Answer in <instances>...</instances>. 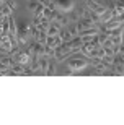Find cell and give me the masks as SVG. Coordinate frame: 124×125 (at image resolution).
<instances>
[{"label": "cell", "instance_id": "cell-1", "mask_svg": "<svg viewBox=\"0 0 124 125\" xmlns=\"http://www.w3.org/2000/svg\"><path fill=\"white\" fill-rule=\"evenodd\" d=\"M67 67H69L72 72H80V70H83V68H87V67H88V59L85 55L67 59Z\"/></svg>", "mask_w": 124, "mask_h": 125}, {"label": "cell", "instance_id": "cell-2", "mask_svg": "<svg viewBox=\"0 0 124 125\" xmlns=\"http://www.w3.org/2000/svg\"><path fill=\"white\" fill-rule=\"evenodd\" d=\"M12 57H13L15 62H18V63H21V65H28L29 60H31V54L28 51V46L26 47H18V51L15 52Z\"/></svg>", "mask_w": 124, "mask_h": 125}, {"label": "cell", "instance_id": "cell-3", "mask_svg": "<svg viewBox=\"0 0 124 125\" xmlns=\"http://www.w3.org/2000/svg\"><path fill=\"white\" fill-rule=\"evenodd\" d=\"M28 51L31 54V57H42L44 55V44H41L39 41H31L28 44Z\"/></svg>", "mask_w": 124, "mask_h": 125}, {"label": "cell", "instance_id": "cell-4", "mask_svg": "<svg viewBox=\"0 0 124 125\" xmlns=\"http://www.w3.org/2000/svg\"><path fill=\"white\" fill-rule=\"evenodd\" d=\"M54 7L60 13H69L74 10V2L72 0H54Z\"/></svg>", "mask_w": 124, "mask_h": 125}, {"label": "cell", "instance_id": "cell-5", "mask_svg": "<svg viewBox=\"0 0 124 125\" xmlns=\"http://www.w3.org/2000/svg\"><path fill=\"white\" fill-rule=\"evenodd\" d=\"M123 26V24H121ZM110 37H111V41L114 42V44H123V32H121V28H116V29H113V31L110 32Z\"/></svg>", "mask_w": 124, "mask_h": 125}, {"label": "cell", "instance_id": "cell-6", "mask_svg": "<svg viewBox=\"0 0 124 125\" xmlns=\"http://www.w3.org/2000/svg\"><path fill=\"white\" fill-rule=\"evenodd\" d=\"M55 73H57V60H55L54 57H51L49 63H47L46 75H47V76H52V75H55Z\"/></svg>", "mask_w": 124, "mask_h": 125}, {"label": "cell", "instance_id": "cell-7", "mask_svg": "<svg viewBox=\"0 0 124 125\" xmlns=\"http://www.w3.org/2000/svg\"><path fill=\"white\" fill-rule=\"evenodd\" d=\"M60 42H62V39L59 37V34H57V36H49V34H47L46 46H49V47H52V49H55L57 46H60Z\"/></svg>", "mask_w": 124, "mask_h": 125}, {"label": "cell", "instance_id": "cell-8", "mask_svg": "<svg viewBox=\"0 0 124 125\" xmlns=\"http://www.w3.org/2000/svg\"><path fill=\"white\" fill-rule=\"evenodd\" d=\"M93 49H95V44H93V42H83L82 47H80V52H82V55H85L88 59Z\"/></svg>", "mask_w": 124, "mask_h": 125}, {"label": "cell", "instance_id": "cell-9", "mask_svg": "<svg viewBox=\"0 0 124 125\" xmlns=\"http://www.w3.org/2000/svg\"><path fill=\"white\" fill-rule=\"evenodd\" d=\"M60 28H62V26H60L57 21H51L49 28H47V34H49V36H57L59 31H60Z\"/></svg>", "mask_w": 124, "mask_h": 125}, {"label": "cell", "instance_id": "cell-10", "mask_svg": "<svg viewBox=\"0 0 124 125\" xmlns=\"http://www.w3.org/2000/svg\"><path fill=\"white\" fill-rule=\"evenodd\" d=\"M54 21H57L60 26H67V24L70 23V20H69V16H67V13H60V11H57Z\"/></svg>", "mask_w": 124, "mask_h": 125}, {"label": "cell", "instance_id": "cell-11", "mask_svg": "<svg viewBox=\"0 0 124 125\" xmlns=\"http://www.w3.org/2000/svg\"><path fill=\"white\" fill-rule=\"evenodd\" d=\"M59 37L62 39V42H67V41H70L74 36L70 34V31L65 28V26H62V28H60V31H59Z\"/></svg>", "mask_w": 124, "mask_h": 125}, {"label": "cell", "instance_id": "cell-12", "mask_svg": "<svg viewBox=\"0 0 124 125\" xmlns=\"http://www.w3.org/2000/svg\"><path fill=\"white\" fill-rule=\"evenodd\" d=\"M39 28L34 26V24H29V37H31V41H38L39 39Z\"/></svg>", "mask_w": 124, "mask_h": 125}, {"label": "cell", "instance_id": "cell-13", "mask_svg": "<svg viewBox=\"0 0 124 125\" xmlns=\"http://www.w3.org/2000/svg\"><path fill=\"white\" fill-rule=\"evenodd\" d=\"M8 24H10V32H8V34L16 36V28H18V24H16V21H15L13 15H10V16H8Z\"/></svg>", "mask_w": 124, "mask_h": 125}, {"label": "cell", "instance_id": "cell-14", "mask_svg": "<svg viewBox=\"0 0 124 125\" xmlns=\"http://www.w3.org/2000/svg\"><path fill=\"white\" fill-rule=\"evenodd\" d=\"M114 18V15H113V10H106L105 13L101 15V24H105V23H108V21H111V20Z\"/></svg>", "mask_w": 124, "mask_h": 125}, {"label": "cell", "instance_id": "cell-15", "mask_svg": "<svg viewBox=\"0 0 124 125\" xmlns=\"http://www.w3.org/2000/svg\"><path fill=\"white\" fill-rule=\"evenodd\" d=\"M0 13L3 15V16H10V15H13V10L3 2V3H0Z\"/></svg>", "mask_w": 124, "mask_h": 125}, {"label": "cell", "instance_id": "cell-16", "mask_svg": "<svg viewBox=\"0 0 124 125\" xmlns=\"http://www.w3.org/2000/svg\"><path fill=\"white\" fill-rule=\"evenodd\" d=\"M67 16H69V20H70V23H77L78 20H80V13H77V11H69L67 13Z\"/></svg>", "mask_w": 124, "mask_h": 125}, {"label": "cell", "instance_id": "cell-17", "mask_svg": "<svg viewBox=\"0 0 124 125\" xmlns=\"http://www.w3.org/2000/svg\"><path fill=\"white\" fill-rule=\"evenodd\" d=\"M65 28L69 29L70 31V34H72V36H77L78 34V28H77V23H69L67 24V26H65Z\"/></svg>", "mask_w": 124, "mask_h": 125}, {"label": "cell", "instance_id": "cell-18", "mask_svg": "<svg viewBox=\"0 0 124 125\" xmlns=\"http://www.w3.org/2000/svg\"><path fill=\"white\" fill-rule=\"evenodd\" d=\"M54 54H55V49H52V47L44 44V55H46L47 59H51V57H54Z\"/></svg>", "mask_w": 124, "mask_h": 125}, {"label": "cell", "instance_id": "cell-19", "mask_svg": "<svg viewBox=\"0 0 124 125\" xmlns=\"http://www.w3.org/2000/svg\"><path fill=\"white\" fill-rule=\"evenodd\" d=\"M42 11H44V5L39 2V5L36 7V10L33 11V16H42Z\"/></svg>", "mask_w": 124, "mask_h": 125}, {"label": "cell", "instance_id": "cell-20", "mask_svg": "<svg viewBox=\"0 0 124 125\" xmlns=\"http://www.w3.org/2000/svg\"><path fill=\"white\" fill-rule=\"evenodd\" d=\"M38 5H39V0H28V8L31 10V11H34V10H36Z\"/></svg>", "mask_w": 124, "mask_h": 125}, {"label": "cell", "instance_id": "cell-21", "mask_svg": "<svg viewBox=\"0 0 124 125\" xmlns=\"http://www.w3.org/2000/svg\"><path fill=\"white\" fill-rule=\"evenodd\" d=\"M39 31H41V29H39ZM46 39H47V31H41V32H39V39H38V41L41 42V44H46Z\"/></svg>", "mask_w": 124, "mask_h": 125}, {"label": "cell", "instance_id": "cell-22", "mask_svg": "<svg viewBox=\"0 0 124 125\" xmlns=\"http://www.w3.org/2000/svg\"><path fill=\"white\" fill-rule=\"evenodd\" d=\"M5 3L8 5V7H10L12 10H15V8H16V0H5Z\"/></svg>", "mask_w": 124, "mask_h": 125}, {"label": "cell", "instance_id": "cell-23", "mask_svg": "<svg viewBox=\"0 0 124 125\" xmlns=\"http://www.w3.org/2000/svg\"><path fill=\"white\" fill-rule=\"evenodd\" d=\"M41 20H42V16H33V24H34V26H39Z\"/></svg>", "mask_w": 124, "mask_h": 125}, {"label": "cell", "instance_id": "cell-24", "mask_svg": "<svg viewBox=\"0 0 124 125\" xmlns=\"http://www.w3.org/2000/svg\"><path fill=\"white\" fill-rule=\"evenodd\" d=\"M116 18L119 20L121 23H124V11H123V13H121V15H119V16H116Z\"/></svg>", "mask_w": 124, "mask_h": 125}, {"label": "cell", "instance_id": "cell-25", "mask_svg": "<svg viewBox=\"0 0 124 125\" xmlns=\"http://www.w3.org/2000/svg\"><path fill=\"white\" fill-rule=\"evenodd\" d=\"M3 2H5V0H0V3H3Z\"/></svg>", "mask_w": 124, "mask_h": 125}, {"label": "cell", "instance_id": "cell-26", "mask_svg": "<svg viewBox=\"0 0 124 125\" xmlns=\"http://www.w3.org/2000/svg\"><path fill=\"white\" fill-rule=\"evenodd\" d=\"M0 15H2V13H0Z\"/></svg>", "mask_w": 124, "mask_h": 125}]
</instances>
